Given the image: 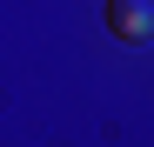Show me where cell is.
Instances as JSON below:
<instances>
[{
  "label": "cell",
  "instance_id": "6da1fadb",
  "mask_svg": "<svg viewBox=\"0 0 154 147\" xmlns=\"http://www.w3.org/2000/svg\"><path fill=\"white\" fill-rule=\"evenodd\" d=\"M107 34L121 47H154V0H107Z\"/></svg>",
  "mask_w": 154,
  "mask_h": 147
}]
</instances>
